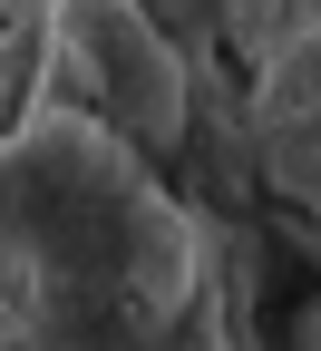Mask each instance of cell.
<instances>
[{
    "label": "cell",
    "instance_id": "2",
    "mask_svg": "<svg viewBox=\"0 0 321 351\" xmlns=\"http://www.w3.org/2000/svg\"><path fill=\"white\" fill-rule=\"evenodd\" d=\"M29 108L88 117L136 156H175L185 147V59L146 0H39Z\"/></svg>",
    "mask_w": 321,
    "mask_h": 351
},
{
    "label": "cell",
    "instance_id": "1",
    "mask_svg": "<svg viewBox=\"0 0 321 351\" xmlns=\"http://www.w3.org/2000/svg\"><path fill=\"white\" fill-rule=\"evenodd\" d=\"M205 254L156 156L88 117L0 127V332L20 351H175Z\"/></svg>",
    "mask_w": 321,
    "mask_h": 351
},
{
    "label": "cell",
    "instance_id": "3",
    "mask_svg": "<svg viewBox=\"0 0 321 351\" xmlns=\"http://www.w3.org/2000/svg\"><path fill=\"white\" fill-rule=\"evenodd\" d=\"M253 156H263V186L283 195L292 215L321 225V20L272 39V59L253 78Z\"/></svg>",
    "mask_w": 321,
    "mask_h": 351
}]
</instances>
